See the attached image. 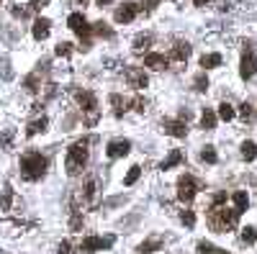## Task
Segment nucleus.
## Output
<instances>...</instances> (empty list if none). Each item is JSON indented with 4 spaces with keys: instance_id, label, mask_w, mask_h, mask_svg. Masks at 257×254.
Instances as JSON below:
<instances>
[{
    "instance_id": "f257e3e1",
    "label": "nucleus",
    "mask_w": 257,
    "mask_h": 254,
    "mask_svg": "<svg viewBox=\"0 0 257 254\" xmlns=\"http://www.w3.org/2000/svg\"><path fill=\"white\" fill-rule=\"evenodd\" d=\"M93 141H96V139H80V141H75V144L67 149L64 170H67L70 177H75V175H80V172L85 170V165H88V144H93Z\"/></svg>"
},
{
    "instance_id": "f03ea898",
    "label": "nucleus",
    "mask_w": 257,
    "mask_h": 254,
    "mask_svg": "<svg viewBox=\"0 0 257 254\" xmlns=\"http://www.w3.org/2000/svg\"><path fill=\"white\" fill-rule=\"evenodd\" d=\"M46 172V157L42 152H26L21 157V177L28 180V183H36L42 180Z\"/></svg>"
},
{
    "instance_id": "7ed1b4c3",
    "label": "nucleus",
    "mask_w": 257,
    "mask_h": 254,
    "mask_svg": "<svg viewBox=\"0 0 257 254\" xmlns=\"http://www.w3.org/2000/svg\"><path fill=\"white\" fill-rule=\"evenodd\" d=\"M236 221H240V213L236 211H229L224 206H211L208 211V226L218 234H226L236 226Z\"/></svg>"
},
{
    "instance_id": "20e7f679",
    "label": "nucleus",
    "mask_w": 257,
    "mask_h": 254,
    "mask_svg": "<svg viewBox=\"0 0 257 254\" xmlns=\"http://www.w3.org/2000/svg\"><path fill=\"white\" fill-rule=\"evenodd\" d=\"M196 193H198V183H196V177H193V175H182V177L178 180V201L190 203L193 198H196Z\"/></svg>"
},
{
    "instance_id": "39448f33",
    "label": "nucleus",
    "mask_w": 257,
    "mask_h": 254,
    "mask_svg": "<svg viewBox=\"0 0 257 254\" xmlns=\"http://www.w3.org/2000/svg\"><path fill=\"white\" fill-rule=\"evenodd\" d=\"M124 77H126L128 87H134V90H144L146 85H150V77H146V72L142 67H126Z\"/></svg>"
},
{
    "instance_id": "423d86ee",
    "label": "nucleus",
    "mask_w": 257,
    "mask_h": 254,
    "mask_svg": "<svg viewBox=\"0 0 257 254\" xmlns=\"http://www.w3.org/2000/svg\"><path fill=\"white\" fill-rule=\"evenodd\" d=\"M254 72H257V57H254V51L247 46V49L242 51L240 75H242V80H252V77H254Z\"/></svg>"
},
{
    "instance_id": "0eeeda50",
    "label": "nucleus",
    "mask_w": 257,
    "mask_h": 254,
    "mask_svg": "<svg viewBox=\"0 0 257 254\" xmlns=\"http://www.w3.org/2000/svg\"><path fill=\"white\" fill-rule=\"evenodd\" d=\"M72 95H75L78 105L82 108L88 116L90 113H98V100H96V95L90 93V90H72Z\"/></svg>"
},
{
    "instance_id": "6e6552de",
    "label": "nucleus",
    "mask_w": 257,
    "mask_h": 254,
    "mask_svg": "<svg viewBox=\"0 0 257 254\" xmlns=\"http://www.w3.org/2000/svg\"><path fill=\"white\" fill-rule=\"evenodd\" d=\"M111 244H114V237H108V239H103V237H88V239H82L80 252L82 254H96L100 249H108Z\"/></svg>"
},
{
    "instance_id": "1a4fd4ad",
    "label": "nucleus",
    "mask_w": 257,
    "mask_h": 254,
    "mask_svg": "<svg viewBox=\"0 0 257 254\" xmlns=\"http://www.w3.org/2000/svg\"><path fill=\"white\" fill-rule=\"evenodd\" d=\"M136 13H139V5H136V3H124V5L116 8L114 18H116V23H132L134 18H136Z\"/></svg>"
},
{
    "instance_id": "9d476101",
    "label": "nucleus",
    "mask_w": 257,
    "mask_h": 254,
    "mask_svg": "<svg viewBox=\"0 0 257 254\" xmlns=\"http://www.w3.org/2000/svg\"><path fill=\"white\" fill-rule=\"evenodd\" d=\"M128 152H132V141H126V139H116V141H111V144H108V149H106V154L111 157V159L126 157Z\"/></svg>"
},
{
    "instance_id": "9b49d317",
    "label": "nucleus",
    "mask_w": 257,
    "mask_h": 254,
    "mask_svg": "<svg viewBox=\"0 0 257 254\" xmlns=\"http://www.w3.org/2000/svg\"><path fill=\"white\" fill-rule=\"evenodd\" d=\"M162 129H164V134H170V136H175V139H186V134H188V126H186V121H162Z\"/></svg>"
},
{
    "instance_id": "f8f14e48",
    "label": "nucleus",
    "mask_w": 257,
    "mask_h": 254,
    "mask_svg": "<svg viewBox=\"0 0 257 254\" xmlns=\"http://www.w3.org/2000/svg\"><path fill=\"white\" fill-rule=\"evenodd\" d=\"M82 203L85 206H98V180L96 177H88L85 190H82Z\"/></svg>"
},
{
    "instance_id": "ddd939ff",
    "label": "nucleus",
    "mask_w": 257,
    "mask_h": 254,
    "mask_svg": "<svg viewBox=\"0 0 257 254\" xmlns=\"http://www.w3.org/2000/svg\"><path fill=\"white\" fill-rule=\"evenodd\" d=\"M188 57H190V44L188 41H178L172 49H170V54H168V59H172V62H188Z\"/></svg>"
},
{
    "instance_id": "4468645a",
    "label": "nucleus",
    "mask_w": 257,
    "mask_h": 254,
    "mask_svg": "<svg viewBox=\"0 0 257 254\" xmlns=\"http://www.w3.org/2000/svg\"><path fill=\"white\" fill-rule=\"evenodd\" d=\"M168 64H170V59L164 57V54H154V51H150L144 57V67H150V69H168Z\"/></svg>"
},
{
    "instance_id": "2eb2a0df",
    "label": "nucleus",
    "mask_w": 257,
    "mask_h": 254,
    "mask_svg": "<svg viewBox=\"0 0 257 254\" xmlns=\"http://www.w3.org/2000/svg\"><path fill=\"white\" fill-rule=\"evenodd\" d=\"M49 26H52L49 18H36V21H34V28H31L34 39H36V41H44L46 36H49Z\"/></svg>"
},
{
    "instance_id": "dca6fc26",
    "label": "nucleus",
    "mask_w": 257,
    "mask_h": 254,
    "mask_svg": "<svg viewBox=\"0 0 257 254\" xmlns=\"http://www.w3.org/2000/svg\"><path fill=\"white\" fill-rule=\"evenodd\" d=\"M39 67H42V64H39ZM42 69H46V62H44V67H42ZM42 69H36L34 75H28V77L24 80V87L28 90V93H36V90L42 87Z\"/></svg>"
},
{
    "instance_id": "f3484780",
    "label": "nucleus",
    "mask_w": 257,
    "mask_h": 254,
    "mask_svg": "<svg viewBox=\"0 0 257 254\" xmlns=\"http://www.w3.org/2000/svg\"><path fill=\"white\" fill-rule=\"evenodd\" d=\"M232 201H234V211L240 213V216L250 208V195H247L244 190H236V193L232 195Z\"/></svg>"
},
{
    "instance_id": "a211bd4d",
    "label": "nucleus",
    "mask_w": 257,
    "mask_h": 254,
    "mask_svg": "<svg viewBox=\"0 0 257 254\" xmlns=\"http://www.w3.org/2000/svg\"><path fill=\"white\" fill-rule=\"evenodd\" d=\"M216 121H218V116L211 111V108H204V113H200V129L214 131L216 129Z\"/></svg>"
},
{
    "instance_id": "6ab92c4d",
    "label": "nucleus",
    "mask_w": 257,
    "mask_h": 254,
    "mask_svg": "<svg viewBox=\"0 0 257 254\" xmlns=\"http://www.w3.org/2000/svg\"><path fill=\"white\" fill-rule=\"evenodd\" d=\"M150 46H152V36H150V33H139L136 39H134V44H132V49H134L136 54L150 51Z\"/></svg>"
},
{
    "instance_id": "aec40b11",
    "label": "nucleus",
    "mask_w": 257,
    "mask_h": 254,
    "mask_svg": "<svg viewBox=\"0 0 257 254\" xmlns=\"http://www.w3.org/2000/svg\"><path fill=\"white\" fill-rule=\"evenodd\" d=\"M46 126H49V118L42 116V118H36L28 123V129H26V136H36V134H44L46 131Z\"/></svg>"
},
{
    "instance_id": "412c9836",
    "label": "nucleus",
    "mask_w": 257,
    "mask_h": 254,
    "mask_svg": "<svg viewBox=\"0 0 257 254\" xmlns=\"http://www.w3.org/2000/svg\"><path fill=\"white\" fill-rule=\"evenodd\" d=\"M108 100H111L114 116H116V118H121V116L126 113V108H128V100H124V98H121V95H116V93H114L111 98H108Z\"/></svg>"
},
{
    "instance_id": "4be33fe9",
    "label": "nucleus",
    "mask_w": 257,
    "mask_h": 254,
    "mask_svg": "<svg viewBox=\"0 0 257 254\" xmlns=\"http://www.w3.org/2000/svg\"><path fill=\"white\" fill-rule=\"evenodd\" d=\"M162 247V237H152V239H146V242H142L139 244V254H152V252H157Z\"/></svg>"
},
{
    "instance_id": "5701e85b",
    "label": "nucleus",
    "mask_w": 257,
    "mask_h": 254,
    "mask_svg": "<svg viewBox=\"0 0 257 254\" xmlns=\"http://www.w3.org/2000/svg\"><path fill=\"white\" fill-rule=\"evenodd\" d=\"M10 203H13V188L6 183L0 190V211H10Z\"/></svg>"
},
{
    "instance_id": "b1692460",
    "label": "nucleus",
    "mask_w": 257,
    "mask_h": 254,
    "mask_svg": "<svg viewBox=\"0 0 257 254\" xmlns=\"http://www.w3.org/2000/svg\"><path fill=\"white\" fill-rule=\"evenodd\" d=\"M180 162H182V152H180V149H172V152H170V157L160 165V170H172V167H178V165H180Z\"/></svg>"
},
{
    "instance_id": "393cba45",
    "label": "nucleus",
    "mask_w": 257,
    "mask_h": 254,
    "mask_svg": "<svg viewBox=\"0 0 257 254\" xmlns=\"http://www.w3.org/2000/svg\"><path fill=\"white\" fill-rule=\"evenodd\" d=\"M67 26L78 33V31H82V28L88 26V21H85V15H82V13H72V15L67 18Z\"/></svg>"
},
{
    "instance_id": "a878e982",
    "label": "nucleus",
    "mask_w": 257,
    "mask_h": 254,
    "mask_svg": "<svg viewBox=\"0 0 257 254\" xmlns=\"http://www.w3.org/2000/svg\"><path fill=\"white\" fill-rule=\"evenodd\" d=\"M222 64V54H204V57H200V67L204 69H214V67H218Z\"/></svg>"
},
{
    "instance_id": "bb28decb",
    "label": "nucleus",
    "mask_w": 257,
    "mask_h": 254,
    "mask_svg": "<svg viewBox=\"0 0 257 254\" xmlns=\"http://www.w3.org/2000/svg\"><path fill=\"white\" fill-rule=\"evenodd\" d=\"M93 33H96V36H100V39H114V31L108 28V23H106V21L93 23Z\"/></svg>"
},
{
    "instance_id": "cd10ccee",
    "label": "nucleus",
    "mask_w": 257,
    "mask_h": 254,
    "mask_svg": "<svg viewBox=\"0 0 257 254\" xmlns=\"http://www.w3.org/2000/svg\"><path fill=\"white\" fill-rule=\"evenodd\" d=\"M240 239H242V244H247V247H252V244L257 242V231H254L252 226H244V229L240 231Z\"/></svg>"
},
{
    "instance_id": "c85d7f7f",
    "label": "nucleus",
    "mask_w": 257,
    "mask_h": 254,
    "mask_svg": "<svg viewBox=\"0 0 257 254\" xmlns=\"http://www.w3.org/2000/svg\"><path fill=\"white\" fill-rule=\"evenodd\" d=\"M139 175H142V167H139V165L128 167V172H126V177H124V185H126V188H132L136 180H139Z\"/></svg>"
},
{
    "instance_id": "c756f323",
    "label": "nucleus",
    "mask_w": 257,
    "mask_h": 254,
    "mask_svg": "<svg viewBox=\"0 0 257 254\" xmlns=\"http://www.w3.org/2000/svg\"><path fill=\"white\" fill-rule=\"evenodd\" d=\"M242 157H244L247 162L257 159V144H254V141H244V144H242Z\"/></svg>"
},
{
    "instance_id": "7c9ffc66",
    "label": "nucleus",
    "mask_w": 257,
    "mask_h": 254,
    "mask_svg": "<svg viewBox=\"0 0 257 254\" xmlns=\"http://www.w3.org/2000/svg\"><path fill=\"white\" fill-rule=\"evenodd\" d=\"M216 149L214 147H204L200 149V162H206V165H216Z\"/></svg>"
},
{
    "instance_id": "2f4dec72",
    "label": "nucleus",
    "mask_w": 257,
    "mask_h": 254,
    "mask_svg": "<svg viewBox=\"0 0 257 254\" xmlns=\"http://www.w3.org/2000/svg\"><path fill=\"white\" fill-rule=\"evenodd\" d=\"M193 87L198 90V93H206V90H208V77H206V72H200V75L193 80Z\"/></svg>"
},
{
    "instance_id": "473e14b6",
    "label": "nucleus",
    "mask_w": 257,
    "mask_h": 254,
    "mask_svg": "<svg viewBox=\"0 0 257 254\" xmlns=\"http://www.w3.org/2000/svg\"><path fill=\"white\" fill-rule=\"evenodd\" d=\"M218 118H222V121H232L234 118V108L229 103H222V105H218Z\"/></svg>"
},
{
    "instance_id": "72a5a7b5",
    "label": "nucleus",
    "mask_w": 257,
    "mask_h": 254,
    "mask_svg": "<svg viewBox=\"0 0 257 254\" xmlns=\"http://www.w3.org/2000/svg\"><path fill=\"white\" fill-rule=\"evenodd\" d=\"M240 116H242L244 123H250V121L254 118V108H252L250 103H242V105H240Z\"/></svg>"
},
{
    "instance_id": "f704fd0d",
    "label": "nucleus",
    "mask_w": 257,
    "mask_h": 254,
    "mask_svg": "<svg viewBox=\"0 0 257 254\" xmlns=\"http://www.w3.org/2000/svg\"><path fill=\"white\" fill-rule=\"evenodd\" d=\"M180 221H182V224H186L188 229H193V226H196V213L186 208V211H182V213H180Z\"/></svg>"
},
{
    "instance_id": "c9c22d12",
    "label": "nucleus",
    "mask_w": 257,
    "mask_h": 254,
    "mask_svg": "<svg viewBox=\"0 0 257 254\" xmlns=\"http://www.w3.org/2000/svg\"><path fill=\"white\" fill-rule=\"evenodd\" d=\"M70 229H72V231H80V229H82V216H80V211H72Z\"/></svg>"
},
{
    "instance_id": "e433bc0d",
    "label": "nucleus",
    "mask_w": 257,
    "mask_h": 254,
    "mask_svg": "<svg viewBox=\"0 0 257 254\" xmlns=\"http://www.w3.org/2000/svg\"><path fill=\"white\" fill-rule=\"evenodd\" d=\"M54 54H57V57H64V59H67V57H70V54H72V44H67V41H62V44H60L57 49H54Z\"/></svg>"
},
{
    "instance_id": "4c0bfd02",
    "label": "nucleus",
    "mask_w": 257,
    "mask_h": 254,
    "mask_svg": "<svg viewBox=\"0 0 257 254\" xmlns=\"http://www.w3.org/2000/svg\"><path fill=\"white\" fill-rule=\"evenodd\" d=\"M216 247L211 242H198V254H214Z\"/></svg>"
},
{
    "instance_id": "58836bf2",
    "label": "nucleus",
    "mask_w": 257,
    "mask_h": 254,
    "mask_svg": "<svg viewBox=\"0 0 257 254\" xmlns=\"http://www.w3.org/2000/svg\"><path fill=\"white\" fill-rule=\"evenodd\" d=\"M128 105H132L136 113H144V105H146V103H144V98H139V95H136V98H134L132 103H128Z\"/></svg>"
},
{
    "instance_id": "ea45409f",
    "label": "nucleus",
    "mask_w": 257,
    "mask_h": 254,
    "mask_svg": "<svg viewBox=\"0 0 257 254\" xmlns=\"http://www.w3.org/2000/svg\"><path fill=\"white\" fill-rule=\"evenodd\" d=\"M10 139H13V131H6L0 136V149H10Z\"/></svg>"
},
{
    "instance_id": "a19ab883",
    "label": "nucleus",
    "mask_w": 257,
    "mask_h": 254,
    "mask_svg": "<svg viewBox=\"0 0 257 254\" xmlns=\"http://www.w3.org/2000/svg\"><path fill=\"white\" fill-rule=\"evenodd\" d=\"M10 13H13L16 18H21V21L28 15V10H26V8H18V5H10Z\"/></svg>"
},
{
    "instance_id": "79ce46f5",
    "label": "nucleus",
    "mask_w": 257,
    "mask_h": 254,
    "mask_svg": "<svg viewBox=\"0 0 257 254\" xmlns=\"http://www.w3.org/2000/svg\"><path fill=\"white\" fill-rule=\"evenodd\" d=\"M224 203H226V193L218 190V193L214 195V206H224Z\"/></svg>"
},
{
    "instance_id": "37998d69",
    "label": "nucleus",
    "mask_w": 257,
    "mask_h": 254,
    "mask_svg": "<svg viewBox=\"0 0 257 254\" xmlns=\"http://www.w3.org/2000/svg\"><path fill=\"white\" fill-rule=\"evenodd\" d=\"M28 5H31V10H42V8H46V5H49V0H31Z\"/></svg>"
},
{
    "instance_id": "c03bdc74",
    "label": "nucleus",
    "mask_w": 257,
    "mask_h": 254,
    "mask_svg": "<svg viewBox=\"0 0 257 254\" xmlns=\"http://www.w3.org/2000/svg\"><path fill=\"white\" fill-rule=\"evenodd\" d=\"M157 5H160V0H146V5H142V10H144V13H152Z\"/></svg>"
},
{
    "instance_id": "a18cd8bd",
    "label": "nucleus",
    "mask_w": 257,
    "mask_h": 254,
    "mask_svg": "<svg viewBox=\"0 0 257 254\" xmlns=\"http://www.w3.org/2000/svg\"><path fill=\"white\" fill-rule=\"evenodd\" d=\"M70 249H72V247H70V242H62V244L57 247V254H70Z\"/></svg>"
},
{
    "instance_id": "49530a36",
    "label": "nucleus",
    "mask_w": 257,
    "mask_h": 254,
    "mask_svg": "<svg viewBox=\"0 0 257 254\" xmlns=\"http://www.w3.org/2000/svg\"><path fill=\"white\" fill-rule=\"evenodd\" d=\"M206 3H211V0H193V5H198V8H204Z\"/></svg>"
},
{
    "instance_id": "de8ad7c7",
    "label": "nucleus",
    "mask_w": 257,
    "mask_h": 254,
    "mask_svg": "<svg viewBox=\"0 0 257 254\" xmlns=\"http://www.w3.org/2000/svg\"><path fill=\"white\" fill-rule=\"evenodd\" d=\"M72 5H88V0H72Z\"/></svg>"
},
{
    "instance_id": "09e8293b",
    "label": "nucleus",
    "mask_w": 257,
    "mask_h": 254,
    "mask_svg": "<svg viewBox=\"0 0 257 254\" xmlns=\"http://www.w3.org/2000/svg\"><path fill=\"white\" fill-rule=\"evenodd\" d=\"M214 254H226V249H218V247H216V252H214Z\"/></svg>"
},
{
    "instance_id": "8fccbe9b",
    "label": "nucleus",
    "mask_w": 257,
    "mask_h": 254,
    "mask_svg": "<svg viewBox=\"0 0 257 254\" xmlns=\"http://www.w3.org/2000/svg\"><path fill=\"white\" fill-rule=\"evenodd\" d=\"M108 3H111V0H98V5H108Z\"/></svg>"
}]
</instances>
